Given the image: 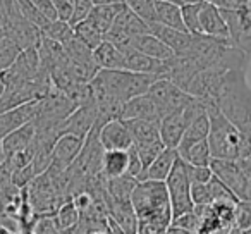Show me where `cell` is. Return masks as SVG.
Returning a JSON list of instances; mask_svg holds the SVG:
<instances>
[{
	"label": "cell",
	"instance_id": "obj_1",
	"mask_svg": "<svg viewBox=\"0 0 251 234\" xmlns=\"http://www.w3.org/2000/svg\"><path fill=\"white\" fill-rule=\"evenodd\" d=\"M131 205L138 219L136 234H164L171 226V200L164 181H138L131 193Z\"/></svg>",
	"mask_w": 251,
	"mask_h": 234
},
{
	"label": "cell",
	"instance_id": "obj_2",
	"mask_svg": "<svg viewBox=\"0 0 251 234\" xmlns=\"http://www.w3.org/2000/svg\"><path fill=\"white\" fill-rule=\"evenodd\" d=\"M213 104L243 133L251 152V86L248 84L246 71H226Z\"/></svg>",
	"mask_w": 251,
	"mask_h": 234
},
{
	"label": "cell",
	"instance_id": "obj_3",
	"mask_svg": "<svg viewBox=\"0 0 251 234\" xmlns=\"http://www.w3.org/2000/svg\"><path fill=\"white\" fill-rule=\"evenodd\" d=\"M158 76L153 74L134 73L127 69H98V73L90 81L93 98L112 97L121 102L134 98L138 95H145L150 84Z\"/></svg>",
	"mask_w": 251,
	"mask_h": 234
},
{
	"label": "cell",
	"instance_id": "obj_4",
	"mask_svg": "<svg viewBox=\"0 0 251 234\" xmlns=\"http://www.w3.org/2000/svg\"><path fill=\"white\" fill-rule=\"evenodd\" d=\"M206 114L210 117L208 148L212 158H246L251 154L243 133L219 110L213 102H206Z\"/></svg>",
	"mask_w": 251,
	"mask_h": 234
},
{
	"label": "cell",
	"instance_id": "obj_5",
	"mask_svg": "<svg viewBox=\"0 0 251 234\" xmlns=\"http://www.w3.org/2000/svg\"><path fill=\"white\" fill-rule=\"evenodd\" d=\"M74 108L76 104L64 91L52 86V90L45 97L36 102V114L33 123L36 130H49V128L60 130V124L66 121L67 115L73 114Z\"/></svg>",
	"mask_w": 251,
	"mask_h": 234
},
{
	"label": "cell",
	"instance_id": "obj_6",
	"mask_svg": "<svg viewBox=\"0 0 251 234\" xmlns=\"http://www.w3.org/2000/svg\"><path fill=\"white\" fill-rule=\"evenodd\" d=\"M164 182L169 193V200H171L172 219L181 215V213L191 212L193 207H195L191 200V181L188 178L186 162L181 157L177 158L171 174L167 176V179Z\"/></svg>",
	"mask_w": 251,
	"mask_h": 234
},
{
	"label": "cell",
	"instance_id": "obj_7",
	"mask_svg": "<svg viewBox=\"0 0 251 234\" xmlns=\"http://www.w3.org/2000/svg\"><path fill=\"white\" fill-rule=\"evenodd\" d=\"M147 95L153 100L155 107H157L158 114H160V119L164 115L181 110V108L193 98L191 95L186 93L182 88H179L177 84L172 83L167 78H157V79L150 84Z\"/></svg>",
	"mask_w": 251,
	"mask_h": 234
},
{
	"label": "cell",
	"instance_id": "obj_8",
	"mask_svg": "<svg viewBox=\"0 0 251 234\" xmlns=\"http://www.w3.org/2000/svg\"><path fill=\"white\" fill-rule=\"evenodd\" d=\"M220 12L229 29L232 43L251 57V0L246 7L239 11L220 9Z\"/></svg>",
	"mask_w": 251,
	"mask_h": 234
},
{
	"label": "cell",
	"instance_id": "obj_9",
	"mask_svg": "<svg viewBox=\"0 0 251 234\" xmlns=\"http://www.w3.org/2000/svg\"><path fill=\"white\" fill-rule=\"evenodd\" d=\"M84 138H79L76 134L64 133L57 138L55 145L52 150V164L47 171L50 174H62L67 171L71 164L76 160V157L79 155L81 148H83Z\"/></svg>",
	"mask_w": 251,
	"mask_h": 234
},
{
	"label": "cell",
	"instance_id": "obj_10",
	"mask_svg": "<svg viewBox=\"0 0 251 234\" xmlns=\"http://www.w3.org/2000/svg\"><path fill=\"white\" fill-rule=\"evenodd\" d=\"M97 117H98V110L95 100L90 102V104L79 105L60 124V134L69 133V134H76L79 138H86V134L93 130L95 123H97Z\"/></svg>",
	"mask_w": 251,
	"mask_h": 234
},
{
	"label": "cell",
	"instance_id": "obj_11",
	"mask_svg": "<svg viewBox=\"0 0 251 234\" xmlns=\"http://www.w3.org/2000/svg\"><path fill=\"white\" fill-rule=\"evenodd\" d=\"M98 138L105 150H129L133 147V138L122 119L107 121L98 128Z\"/></svg>",
	"mask_w": 251,
	"mask_h": 234
},
{
	"label": "cell",
	"instance_id": "obj_12",
	"mask_svg": "<svg viewBox=\"0 0 251 234\" xmlns=\"http://www.w3.org/2000/svg\"><path fill=\"white\" fill-rule=\"evenodd\" d=\"M124 53V69L127 71H134V73H143V74H153L158 78H165L169 71V64L167 60H160L150 57L147 53L140 52L134 47L127 49Z\"/></svg>",
	"mask_w": 251,
	"mask_h": 234
},
{
	"label": "cell",
	"instance_id": "obj_13",
	"mask_svg": "<svg viewBox=\"0 0 251 234\" xmlns=\"http://www.w3.org/2000/svg\"><path fill=\"white\" fill-rule=\"evenodd\" d=\"M200 28H201L203 35L217 36V38H230L222 12L210 0H203L201 9H200Z\"/></svg>",
	"mask_w": 251,
	"mask_h": 234
},
{
	"label": "cell",
	"instance_id": "obj_14",
	"mask_svg": "<svg viewBox=\"0 0 251 234\" xmlns=\"http://www.w3.org/2000/svg\"><path fill=\"white\" fill-rule=\"evenodd\" d=\"M36 102L38 100L23 104V105H19V107L11 108V110L0 112V140L7 136L9 133H12L14 130L21 128L23 124L35 119Z\"/></svg>",
	"mask_w": 251,
	"mask_h": 234
},
{
	"label": "cell",
	"instance_id": "obj_15",
	"mask_svg": "<svg viewBox=\"0 0 251 234\" xmlns=\"http://www.w3.org/2000/svg\"><path fill=\"white\" fill-rule=\"evenodd\" d=\"M150 33L157 36L158 40H162L176 55H182V53L188 52L193 42L191 33L169 28V26L158 25V23H150Z\"/></svg>",
	"mask_w": 251,
	"mask_h": 234
},
{
	"label": "cell",
	"instance_id": "obj_16",
	"mask_svg": "<svg viewBox=\"0 0 251 234\" xmlns=\"http://www.w3.org/2000/svg\"><path fill=\"white\" fill-rule=\"evenodd\" d=\"M188 121L182 115V108L177 112H172L169 115H164L160 119V140L165 148H177L186 128Z\"/></svg>",
	"mask_w": 251,
	"mask_h": 234
},
{
	"label": "cell",
	"instance_id": "obj_17",
	"mask_svg": "<svg viewBox=\"0 0 251 234\" xmlns=\"http://www.w3.org/2000/svg\"><path fill=\"white\" fill-rule=\"evenodd\" d=\"M121 119H160V114H158L153 100L145 93L129 98V100H126L122 104Z\"/></svg>",
	"mask_w": 251,
	"mask_h": 234
},
{
	"label": "cell",
	"instance_id": "obj_18",
	"mask_svg": "<svg viewBox=\"0 0 251 234\" xmlns=\"http://www.w3.org/2000/svg\"><path fill=\"white\" fill-rule=\"evenodd\" d=\"M133 138V145H145L160 140V119H127L124 121Z\"/></svg>",
	"mask_w": 251,
	"mask_h": 234
},
{
	"label": "cell",
	"instance_id": "obj_19",
	"mask_svg": "<svg viewBox=\"0 0 251 234\" xmlns=\"http://www.w3.org/2000/svg\"><path fill=\"white\" fill-rule=\"evenodd\" d=\"M35 134H36V126L33 121H29V123L23 124L21 128L14 130L12 133H9L5 138H2V147H4L5 157L28 148L31 145Z\"/></svg>",
	"mask_w": 251,
	"mask_h": 234
},
{
	"label": "cell",
	"instance_id": "obj_20",
	"mask_svg": "<svg viewBox=\"0 0 251 234\" xmlns=\"http://www.w3.org/2000/svg\"><path fill=\"white\" fill-rule=\"evenodd\" d=\"M110 29L124 33L127 36H138V35H143V33H150V25L124 5V9L117 14V18H115L114 25L110 26Z\"/></svg>",
	"mask_w": 251,
	"mask_h": 234
},
{
	"label": "cell",
	"instance_id": "obj_21",
	"mask_svg": "<svg viewBox=\"0 0 251 234\" xmlns=\"http://www.w3.org/2000/svg\"><path fill=\"white\" fill-rule=\"evenodd\" d=\"M179 158L177 148H164L158 154V157L150 164L147 169L143 179H151V181H165L167 176L171 174L172 167L176 165Z\"/></svg>",
	"mask_w": 251,
	"mask_h": 234
},
{
	"label": "cell",
	"instance_id": "obj_22",
	"mask_svg": "<svg viewBox=\"0 0 251 234\" xmlns=\"http://www.w3.org/2000/svg\"><path fill=\"white\" fill-rule=\"evenodd\" d=\"M93 60L98 69H124V53L105 38L93 50Z\"/></svg>",
	"mask_w": 251,
	"mask_h": 234
},
{
	"label": "cell",
	"instance_id": "obj_23",
	"mask_svg": "<svg viewBox=\"0 0 251 234\" xmlns=\"http://www.w3.org/2000/svg\"><path fill=\"white\" fill-rule=\"evenodd\" d=\"M124 2H117V4H107V5H93V9L88 14L86 21H90L101 35L105 36V33L110 29V26L114 25L115 18L119 12L124 9Z\"/></svg>",
	"mask_w": 251,
	"mask_h": 234
},
{
	"label": "cell",
	"instance_id": "obj_24",
	"mask_svg": "<svg viewBox=\"0 0 251 234\" xmlns=\"http://www.w3.org/2000/svg\"><path fill=\"white\" fill-rule=\"evenodd\" d=\"M133 47L136 50H140V52L147 53V55H150V57H155V59H160V60H171L172 57L176 55L162 40H158L157 36L151 35V33H143V35L134 36Z\"/></svg>",
	"mask_w": 251,
	"mask_h": 234
},
{
	"label": "cell",
	"instance_id": "obj_25",
	"mask_svg": "<svg viewBox=\"0 0 251 234\" xmlns=\"http://www.w3.org/2000/svg\"><path fill=\"white\" fill-rule=\"evenodd\" d=\"M153 23L186 31L184 23H182V16H181V5L174 4V2L155 0V21Z\"/></svg>",
	"mask_w": 251,
	"mask_h": 234
},
{
	"label": "cell",
	"instance_id": "obj_26",
	"mask_svg": "<svg viewBox=\"0 0 251 234\" xmlns=\"http://www.w3.org/2000/svg\"><path fill=\"white\" fill-rule=\"evenodd\" d=\"M129 154L127 150H105L101 158V174L107 179L117 178L127 172Z\"/></svg>",
	"mask_w": 251,
	"mask_h": 234
},
{
	"label": "cell",
	"instance_id": "obj_27",
	"mask_svg": "<svg viewBox=\"0 0 251 234\" xmlns=\"http://www.w3.org/2000/svg\"><path fill=\"white\" fill-rule=\"evenodd\" d=\"M208 131H210V117L208 114H201L198 115L188 128H186L184 134H182L181 141L177 145V150H184L186 147L196 143V141H201L208 138Z\"/></svg>",
	"mask_w": 251,
	"mask_h": 234
},
{
	"label": "cell",
	"instance_id": "obj_28",
	"mask_svg": "<svg viewBox=\"0 0 251 234\" xmlns=\"http://www.w3.org/2000/svg\"><path fill=\"white\" fill-rule=\"evenodd\" d=\"M138 179L129 176L127 172L117 178L107 179V193L105 195L115 200H131V193H133L134 186H136Z\"/></svg>",
	"mask_w": 251,
	"mask_h": 234
},
{
	"label": "cell",
	"instance_id": "obj_29",
	"mask_svg": "<svg viewBox=\"0 0 251 234\" xmlns=\"http://www.w3.org/2000/svg\"><path fill=\"white\" fill-rule=\"evenodd\" d=\"M177 154L182 160L191 165H210V160H212L208 141L206 140L196 141V143L186 147L184 150H177Z\"/></svg>",
	"mask_w": 251,
	"mask_h": 234
},
{
	"label": "cell",
	"instance_id": "obj_30",
	"mask_svg": "<svg viewBox=\"0 0 251 234\" xmlns=\"http://www.w3.org/2000/svg\"><path fill=\"white\" fill-rule=\"evenodd\" d=\"M42 35L45 36V38H50V40H53V42L64 45V43H67L74 36V29H73V26L69 25V21L53 19V21H49L43 26Z\"/></svg>",
	"mask_w": 251,
	"mask_h": 234
},
{
	"label": "cell",
	"instance_id": "obj_31",
	"mask_svg": "<svg viewBox=\"0 0 251 234\" xmlns=\"http://www.w3.org/2000/svg\"><path fill=\"white\" fill-rule=\"evenodd\" d=\"M64 49H66V53L71 60L77 64H83V66H91V67H97L93 60V50L90 47H86L83 42L73 36L67 43H64Z\"/></svg>",
	"mask_w": 251,
	"mask_h": 234
},
{
	"label": "cell",
	"instance_id": "obj_32",
	"mask_svg": "<svg viewBox=\"0 0 251 234\" xmlns=\"http://www.w3.org/2000/svg\"><path fill=\"white\" fill-rule=\"evenodd\" d=\"M53 220H55V224L59 226L60 231L71 229V227H74V226H77V224H79L81 212H79V208L76 207V203H74L73 200H69V202L59 205Z\"/></svg>",
	"mask_w": 251,
	"mask_h": 234
},
{
	"label": "cell",
	"instance_id": "obj_33",
	"mask_svg": "<svg viewBox=\"0 0 251 234\" xmlns=\"http://www.w3.org/2000/svg\"><path fill=\"white\" fill-rule=\"evenodd\" d=\"M73 29H74V36H76L79 42H83L86 47H90L91 50H95L103 42V35H101L90 21H86V19L76 23V25L73 26Z\"/></svg>",
	"mask_w": 251,
	"mask_h": 234
},
{
	"label": "cell",
	"instance_id": "obj_34",
	"mask_svg": "<svg viewBox=\"0 0 251 234\" xmlns=\"http://www.w3.org/2000/svg\"><path fill=\"white\" fill-rule=\"evenodd\" d=\"M21 47L14 42L9 35L0 31V73L14 64L18 55L21 53Z\"/></svg>",
	"mask_w": 251,
	"mask_h": 234
},
{
	"label": "cell",
	"instance_id": "obj_35",
	"mask_svg": "<svg viewBox=\"0 0 251 234\" xmlns=\"http://www.w3.org/2000/svg\"><path fill=\"white\" fill-rule=\"evenodd\" d=\"M203 2L198 4H184L181 5V16L184 28L191 35H201V28H200V9H201Z\"/></svg>",
	"mask_w": 251,
	"mask_h": 234
},
{
	"label": "cell",
	"instance_id": "obj_36",
	"mask_svg": "<svg viewBox=\"0 0 251 234\" xmlns=\"http://www.w3.org/2000/svg\"><path fill=\"white\" fill-rule=\"evenodd\" d=\"M208 188H210V195H212V203H237V196L224 184L222 181L212 176V179L208 181Z\"/></svg>",
	"mask_w": 251,
	"mask_h": 234
},
{
	"label": "cell",
	"instance_id": "obj_37",
	"mask_svg": "<svg viewBox=\"0 0 251 234\" xmlns=\"http://www.w3.org/2000/svg\"><path fill=\"white\" fill-rule=\"evenodd\" d=\"M134 148H136L138 157H140L141 164H143V171L147 172L150 164L158 157V154H160L165 147H164V143H162V140H157V141H151V143L134 145ZM143 178H145V174H143ZM141 181H143V179H141Z\"/></svg>",
	"mask_w": 251,
	"mask_h": 234
},
{
	"label": "cell",
	"instance_id": "obj_38",
	"mask_svg": "<svg viewBox=\"0 0 251 234\" xmlns=\"http://www.w3.org/2000/svg\"><path fill=\"white\" fill-rule=\"evenodd\" d=\"M124 4L148 25L155 21V0H124Z\"/></svg>",
	"mask_w": 251,
	"mask_h": 234
},
{
	"label": "cell",
	"instance_id": "obj_39",
	"mask_svg": "<svg viewBox=\"0 0 251 234\" xmlns=\"http://www.w3.org/2000/svg\"><path fill=\"white\" fill-rule=\"evenodd\" d=\"M251 226V200H239L234 205V227L246 231Z\"/></svg>",
	"mask_w": 251,
	"mask_h": 234
},
{
	"label": "cell",
	"instance_id": "obj_40",
	"mask_svg": "<svg viewBox=\"0 0 251 234\" xmlns=\"http://www.w3.org/2000/svg\"><path fill=\"white\" fill-rule=\"evenodd\" d=\"M171 226L181 227V229L188 231V233L198 234L200 227H201V217L191 210V212H186V213H181V215L174 217V219L171 220Z\"/></svg>",
	"mask_w": 251,
	"mask_h": 234
},
{
	"label": "cell",
	"instance_id": "obj_41",
	"mask_svg": "<svg viewBox=\"0 0 251 234\" xmlns=\"http://www.w3.org/2000/svg\"><path fill=\"white\" fill-rule=\"evenodd\" d=\"M191 200L193 205H212V195H210L208 182H193Z\"/></svg>",
	"mask_w": 251,
	"mask_h": 234
},
{
	"label": "cell",
	"instance_id": "obj_42",
	"mask_svg": "<svg viewBox=\"0 0 251 234\" xmlns=\"http://www.w3.org/2000/svg\"><path fill=\"white\" fill-rule=\"evenodd\" d=\"M186 169H188V178L191 184L193 182H208L213 176L210 165H191L186 162Z\"/></svg>",
	"mask_w": 251,
	"mask_h": 234
},
{
	"label": "cell",
	"instance_id": "obj_43",
	"mask_svg": "<svg viewBox=\"0 0 251 234\" xmlns=\"http://www.w3.org/2000/svg\"><path fill=\"white\" fill-rule=\"evenodd\" d=\"M73 18L69 19V25L74 26L76 23L83 21L88 18L90 11L93 9V2L91 0H73Z\"/></svg>",
	"mask_w": 251,
	"mask_h": 234
},
{
	"label": "cell",
	"instance_id": "obj_44",
	"mask_svg": "<svg viewBox=\"0 0 251 234\" xmlns=\"http://www.w3.org/2000/svg\"><path fill=\"white\" fill-rule=\"evenodd\" d=\"M127 154H129V165H127V174L133 176V178H136L138 181H141V179H143L145 171H143V164H141L140 157H138V152H136V148H134V145L129 148V150H127Z\"/></svg>",
	"mask_w": 251,
	"mask_h": 234
},
{
	"label": "cell",
	"instance_id": "obj_45",
	"mask_svg": "<svg viewBox=\"0 0 251 234\" xmlns=\"http://www.w3.org/2000/svg\"><path fill=\"white\" fill-rule=\"evenodd\" d=\"M53 7L57 12V19H62V21H69L73 18V0H52Z\"/></svg>",
	"mask_w": 251,
	"mask_h": 234
},
{
	"label": "cell",
	"instance_id": "obj_46",
	"mask_svg": "<svg viewBox=\"0 0 251 234\" xmlns=\"http://www.w3.org/2000/svg\"><path fill=\"white\" fill-rule=\"evenodd\" d=\"M35 234H62V231L59 229L53 219H42L36 224Z\"/></svg>",
	"mask_w": 251,
	"mask_h": 234
},
{
	"label": "cell",
	"instance_id": "obj_47",
	"mask_svg": "<svg viewBox=\"0 0 251 234\" xmlns=\"http://www.w3.org/2000/svg\"><path fill=\"white\" fill-rule=\"evenodd\" d=\"M210 2L219 9H230V11H239L250 4V0H210Z\"/></svg>",
	"mask_w": 251,
	"mask_h": 234
},
{
	"label": "cell",
	"instance_id": "obj_48",
	"mask_svg": "<svg viewBox=\"0 0 251 234\" xmlns=\"http://www.w3.org/2000/svg\"><path fill=\"white\" fill-rule=\"evenodd\" d=\"M93 5H107V4H117V2H124V0H91Z\"/></svg>",
	"mask_w": 251,
	"mask_h": 234
},
{
	"label": "cell",
	"instance_id": "obj_49",
	"mask_svg": "<svg viewBox=\"0 0 251 234\" xmlns=\"http://www.w3.org/2000/svg\"><path fill=\"white\" fill-rule=\"evenodd\" d=\"M5 162V152H4V147H2V140H0V165Z\"/></svg>",
	"mask_w": 251,
	"mask_h": 234
},
{
	"label": "cell",
	"instance_id": "obj_50",
	"mask_svg": "<svg viewBox=\"0 0 251 234\" xmlns=\"http://www.w3.org/2000/svg\"><path fill=\"white\" fill-rule=\"evenodd\" d=\"M83 234H107L105 229H90V231H84Z\"/></svg>",
	"mask_w": 251,
	"mask_h": 234
},
{
	"label": "cell",
	"instance_id": "obj_51",
	"mask_svg": "<svg viewBox=\"0 0 251 234\" xmlns=\"http://www.w3.org/2000/svg\"><path fill=\"white\" fill-rule=\"evenodd\" d=\"M179 5H184V4H198V2H203V0H177Z\"/></svg>",
	"mask_w": 251,
	"mask_h": 234
},
{
	"label": "cell",
	"instance_id": "obj_52",
	"mask_svg": "<svg viewBox=\"0 0 251 234\" xmlns=\"http://www.w3.org/2000/svg\"><path fill=\"white\" fill-rule=\"evenodd\" d=\"M4 83H2V79H0V98H2V95H4Z\"/></svg>",
	"mask_w": 251,
	"mask_h": 234
},
{
	"label": "cell",
	"instance_id": "obj_53",
	"mask_svg": "<svg viewBox=\"0 0 251 234\" xmlns=\"http://www.w3.org/2000/svg\"><path fill=\"white\" fill-rule=\"evenodd\" d=\"M243 233H244V234H251V226H250V227H248V229H246V231H243Z\"/></svg>",
	"mask_w": 251,
	"mask_h": 234
},
{
	"label": "cell",
	"instance_id": "obj_54",
	"mask_svg": "<svg viewBox=\"0 0 251 234\" xmlns=\"http://www.w3.org/2000/svg\"><path fill=\"white\" fill-rule=\"evenodd\" d=\"M165 2H174V4H179L177 0H165Z\"/></svg>",
	"mask_w": 251,
	"mask_h": 234
},
{
	"label": "cell",
	"instance_id": "obj_55",
	"mask_svg": "<svg viewBox=\"0 0 251 234\" xmlns=\"http://www.w3.org/2000/svg\"><path fill=\"white\" fill-rule=\"evenodd\" d=\"M246 158H248V160H250V162H251V154H250V155H248V157H246Z\"/></svg>",
	"mask_w": 251,
	"mask_h": 234
}]
</instances>
